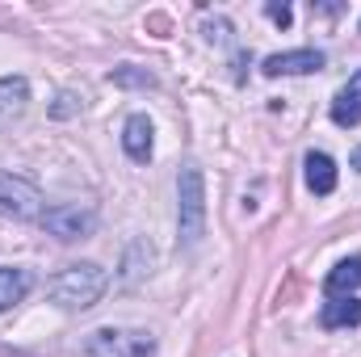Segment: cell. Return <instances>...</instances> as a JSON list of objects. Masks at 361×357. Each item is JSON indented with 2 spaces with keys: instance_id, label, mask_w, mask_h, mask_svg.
Masks as SVG:
<instances>
[{
  "instance_id": "cell-1",
  "label": "cell",
  "mask_w": 361,
  "mask_h": 357,
  "mask_svg": "<svg viewBox=\"0 0 361 357\" xmlns=\"http://www.w3.org/2000/svg\"><path fill=\"white\" fill-rule=\"evenodd\" d=\"M109 290V273L97 265V261H80V265L59 269L47 286L51 303L63 307V311H89L101 303V294Z\"/></svg>"
},
{
  "instance_id": "cell-2",
  "label": "cell",
  "mask_w": 361,
  "mask_h": 357,
  "mask_svg": "<svg viewBox=\"0 0 361 357\" xmlns=\"http://www.w3.org/2000/svg\"><path fill=\"white\" fill-rule=\"evenodd\" d=\"M206 236V177L197 164H185L177 177V244L197 248Z\"/></svg>"
},
{
  "instance_id": "cell-3",
  "label": "cell",
  "mask_w": 361,
  "mask_h": 357,
  "mask_svg": "<svg viewBox=\"0 0 361 357\" xmlns=\"http://www.w3.org/2000/svg\"><path fill=\"white\" fill-rule=\"evenodd\" d=\"M85 353L89 357H152L156 353V337L143 328H92L85 337Z\"/></svg>"
},
{
  "instance_id": "cell-4",
  "label": "cell",
  "mask_w": 361,
  "mask_h": 357,
  "mask_svg": "<svg viewBox=\"0 0 361 357\" xmlns=\"http://www.w3.org/2000/svg\"><path fill=\"white\" fill-rule=\"evenodd\" d=\"M47 202L38 193V185H30L25 177L0 173V219H17V223H42Z\"/></svg>"
},
{
  "instance_id": "cell-5",
  "label": "cell",
  "mask_w": 361,
  "mask_h": 357,
  "mask_svg": "<svg viewBox=\"0 0 361 357\" xmlns=\"http://www.w3.org/2000/svg\"><path fill=\"white\" fill-rule=\"evenodd\" d=\"M42 227H47L55 240H63V244L89 240L92 231H97V210H92V206H80V202H59V206H47Z\"/></svg>"
},
{
  "instance_id": "cell-6",
  "label": "cell",
  "mask_w": 361,
  "mask_h": 357,
  "mask_svg": "<svg viewBox=\"0 0 361 357\" xmlns=\"http://www.w3.org/2000/svg\"><path fill=\"white\" fill-rule=\"evenodd\" d=\"M324 68V51H315V47H302V51H277L269 55L265 63H261V72L277 80V76H311V72H319Z\"/></svg>"
},
{
  "instance_id": "cell-7",
  "label": "cell",
  "mask_w": 361,
  "mask_h": 357,
  "mask_svg": "<svg viewBox=\"0 0 361 357\" xmlns=\"http://www.w3.org/2000/svg\"><path fill=\"white\" fill-rule=\"evenodd\" d=\"M152 135H156V126H152L147 114H130V118H126V126H122V147H126V156H130L135 164H147V160H152Z\"/></svg>"
},
{
  "instance_id": "cell-8",
  "label": "cell",
  "mask_w": 361,
  "mask_h": 357,
  "mask_svg": "<svg viewBox=\"0 0 361 357\" xmlns=\"http://www.w3.org/2000/svg\"><path fill=\"white\" fill-rule=\"evenodd\" d=\"M332 122L345 131L361 126V72H353L349 85H341V92L332 97Z\"/></svg>"
},
{
  "instance_id": "cell-9",
  "label": "cell",
  "mask_w": 361,
  "mask_h": 357,
  "mask_svg": "<svg viewBox=\"0 0 361 357\" xmlns=\"http://www.w3.org/2000/svg\"><path fill=\"white\" fill-rule=\"evenodd\" d=\"M319 324H324L328 332H336V328H357V324H361V298H357V294L328 298V303H324V311H319Z\"/></svg>"
},
{
  "instance_id": "cell-10",
  "label": "cell",
  "mask_w": 361,
  "mask_h": 357,
  "mask_svg": "<svg viewBox=\"0 0 361 357\" xmlns=\"http://www.w3.org/2000/svg\"><path fill=\"white\" fill-rule=\"evenodd\" d=\"M302 169H307V189H311V193L328 198V193L336 189V160H332L328 152H307Z\"/></svg>"
},
{
  "instance_id": "cell-11",
  "label": "cell",
  "mask_w": 361,
  "mask_h": 357,
  "mask_svg": "<svg viewBox=\"0 0 361 357\" xmlns=\"http://www.w3.org/2000/svg\"><path fill=\"white\" fill-rule=\"evenodd\" d=\"M324 290H328V298H341V294L361 290V257H345V261H336L332 273H328V282H324Z\"/></svg>"
},
{
  "instance_id": "cell-12",
  "label": "cell",
  "mask_w": 361,
  "mask_h": 357,
  "mask_svg": "<svg viewBox=\"0 0 361 357\" xmlns=\"http://www.w3.org/2000/svg\"><path fill=\"white\" fill-rule=\"evenodd\" d=\"M30 101V80L25 76H4L0 80V118H17Z\"/></svg>"
},
{
  "instance_id": "cell-13",
  "label": "cell",
  "mask_w": 361,
  "mask_h": 357,
  "mask_svg": "<svg viewBox=\"0 0 361 357\" xmlns=\"http://www.w3.org/2000/svg\"><path fill=\"white\" fill-rule=\"evenodd\" d=\"M30 294V273L13 265H0V311H8L13 303H21Z\"/></svg>"
},
{
  "instance_id": "cell-14",
  "label": "cell",
  "mask_w": 361,
  "mask_h": 357,
  "mask_svg": "<svg viewBox=\"0 0 361 357\" xmlns=\"http://www.w3.org/2000/svg\"><path fill=\"white\" fill-rule=\"evenodd\" d=\"M109 80H114L118 89H156V76H152L147 68H130V63H126V68H114Z\"/></svg>"
},
{
  "instance_id": "cell-15",
  "label": "cell",
  "mask_w": 361,
  "mask_h": 357,
  "mask_svg": "<svg viewBox=\"0 0 361 357\" xmlns=\"http://www.w3.org/2000/svg\"><path fill=\"white\" fill-rule=\"evenodd\" d=\"M76 109H80V97L76 92H59L55 105H51V118H72Z\"/></svg>"
},
{
  "instance_id": "cell-16",
  "label": "cell",
  "mask_w": 361,
  "mask_h": 357,
  "mask_svg": "<svg viewBox=\"0 0 361 357\" xmlns=\"http://www.w3.org/2000/svg\"><path fill=\"white\" fill-rule=\"evenodd\" d=\"M265 13H269L273 25H281V30L294 21V13H290V4H286V0H281V4H277V0H269V4H265Z\"/></svg>"
},
{
  "instance_id": "cell-17",
  "label": "cell",
  "mask_w": 361,
  "mask_h": 357,
  "mask_svg": "<svg viewBox=\"0 0 361 357\" xmlns=\"http://www.w3.org/2000/svg\"><path fill=\"white\" fill-rule=\"evenodd\" d=\"M349 164H353V169H357V173H361V147H357V152H353V156H349Z\"/></svg>"
}]
</instances>
